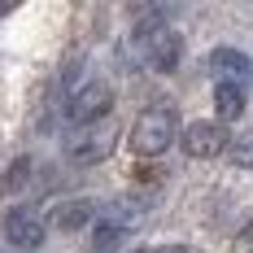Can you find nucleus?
Instances as JSON below:
<instances>
[{
	"label": "nucleus",
	"instance_id": "obj_11",
	"mask_svg": "<svg viewBox=\"0 0 253 253\" xmlns=\"http://www.w3.org/2000/svg\"><path fill=\"white\" fill-rule=\"evenodd\" d=\"M231 162H236L240 170H249V175H253V131H245V135L231 140Z\"/></svg>",
	"mask_w": 253,
	"mask_h": 253
},
{
	"label": "nucleus",
	"instance_id": "obj_2",
	"mask_svg": "<svg viewBox=\"0 0 253 253\" xmlns=\"http://www.w3.org/2000/svg\"><path fill=\"white\" fill-rule=\"evenodd\" d=\"M131 57L144 61L153 70H175L179 57H183V40L179 31H170L166 22H153V26H140L131 35Z\"/></svg>",
	"mask_w": 253,
	"mask_h": 253
},
{
	"label": "nucleus",
	"instance_id": "obj_10",
	"mask_svg": "<svg viewBox=\"0 0 253 253\" xmlns=\"http://www.w3.org/2000/svg\"><path fill=\"white\" fill-rule=\"evenodd\" d=\"M214 105H218V118H240L245 114V87L240 83H218L214 87Z\"/></svg>",
	"mask_w": 253,
	"mask_h": 253
},
{
	"label": "nucleus",
	"instance_id": "obj_12",
	"mask_svg": "<svg viewBox=\"0 0 253 253\" xmlns=\"http://www.w3.org/2000/svg\"><path fill=\"white\" fill-rule=\"evenodd\" d=\"M26 179H31V162H26V157H18V162L9 166V175H4V192H18Z\"/></svg>",
	"mask_w": 253,
	"mask_h": 253
},
{
	"label": "nucleus",
	"instance_id": "obj_1",
	"mask_svg": "<svg viewBox=\"0 0 253 253\" xmlns=\"http://www.w3.org/2000/svg\"><path fill=\"white\" fill-rule=\"evenodd\" d=\"M175 140H183V131H179V114L170 105H149L131 126V153H140V157H162Z\"/></svg>",
	"mask_w": 253,
	"mask_h": 253
},
{
	"label": "nucleus",
	"instance_id": "obj_4",
	"mask_svg": "<svg viewBox=\"0 0 253 253\" xmlns=\"http://www.w3.org/2000/svg\"><path fill=\"white\" fill-rule=\"evenodd\" d=\"M109 105H114V92H109V83L92 79V83H83L75 96L66 101V118H70L75 126H92V123H105Z\"/></svg>",
	"mask_w": 253,
	"mask_h": 253
},
{
	"label": "nucleus",
	"instance_id": "obj_9",
	"mask_svg": "<svg viewBox=\"0 0 253 253\" xmlns=\"http://www.w3.org/2000/svg\"><path fill=\"white\" fill-rule=\"evenodd\" d=\"M92 218H96V205L87 197H70V201H61L52 210V227H61V231H75L83 223H92Z\"/></svg>",
	"mask_w": 253,
	"mask_h": 253
},
{
	"label": "nucleus",
	"instance_id": "obj_6",
	"mask_svg": "<svg viewBox=\"0 0 253 253\" xmlns=\"http://www.w3.org/2000/svg\"><path fill=\"white\" fill-rule=\"evenodd\" d=\"M44 236H48V227H44V218L35 210H9L4 214V240L13 249H40Z\"/></svg>",
	"mask_w": 253,
	"mask_h": 253
},
{
	"label": "nucleus",
	"instance_id": "obj_8",
	"mask_svg": "<svg viewBox=\"0 0 253 253\" xmlns=\"http://www.w3.org/2000/svg\"><path fill=\"white\" fill-rule=\"evenodd\" d=\"M131 227H135V218H126V214H105V218H96L92 249H96V253H114L126 240V231H131Z\"/></svg>",
	"mask_w": 253,
	"mask_h": 253
},
{
	"label": "nucleus",
	"instance_id": "obj_13",
	"mask_svg": "<svg viewBox=\"0 0 253 253\" xmlns=\"http://www.w3.org/2000/svg\"><path fill=\"white\" fill-rule=\"evenodd\" d=\"M140 253H197L192 245H157V249H140Z\"/></svg>",
	"mask_w": 253,
	"mask_h": 253
},
{
	"label": "nucleus",
	"instance_id": "obj_3",
	"mask_svg": "<svg viewBox=\"0 0 253 253\" xmlns=\"http://www.w3.org/2000/svg\"><path fill=\"white\" fill-rule=\"evenodd\" d=\"M114 140H118V126L109 123H92V126H75L70 135H66V157L75 162V166H96L109 157L114 149Z\"/></svg>",
	"mask_w": 253,
	"mask_h": 253
},
{
	"label": "nucleus",
	"instance_id": "obj_7",
	"mask_svg": "<svg viewBox=\"0 0 253 253\" xmlns=\"http://www.w3.org/2000/svg\"><path fill=\"white\" fill-rule=\"evenodd\" d=\"M210 75L218 83H240L249 87L253 83V57L249 52H236V48H214L210 52Z\"/></svg>",
	"mask_w": 253,
	"mask_h": 253
},
{
	"label": "nucleus",
	"instance_id": "obj_5",
	"mask_svg": "<svg viewBox=\"0 0 253 253\" xmlns=\"http://www.w3.org/2000/svg\"><path fill=\"white\" fill-rule=\"evenodd\" d=\"M183 153L188 157H197V162H210V157H223L231 153V135L223 131V123H192L183 131Z\"/></svg>",
	"mask_w": 253,
	"mask_h": 253
}]
</instances>
